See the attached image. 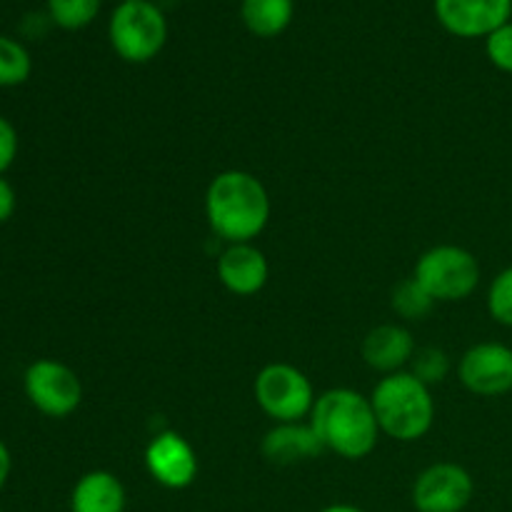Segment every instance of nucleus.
<instances>
[{"instance_id":"obj_1","label":"nucleus","mask_w":512,"mask_h":512,"mask_svg":"<svg viewBox=\"0 0 512 512\" xmlns=\"http://www.w3.org/2000/svg\"><path fill=\"white\" fill-rule=\"evenodd\" d=\"M270 193L258 175L248 170H223L205 190V218L210 230L233 243H253L270 223Z\"/></svg>"},{"instance_id":"obj_2","label":"nucleus","mask_w":512,"mask_h":512,"mask_svg":"<svg viewBox=\"0 0 512 512\" xmlns=\"http://www.w3.org/2000/svg\"><path fill=\"white\" fill-rule=\"evenodd\" d=\"M308 420L325 453L345 460L368 458L383 435L370 398L353 388H330L320 393Z\"/></svg>"},{"instance_id":"obj_3","label":"nucleus","mask_w":512,"mask_h":512,"mask_svg":"<svg viewBox=\"0 0 512 512\" xmlns=\"http://www.w3.org/2000/svg\"><path fill=\"white\" fill-rule=\"evenodd\" d=\"M380 433L398 443L425 438L435 423L433 390L410 370L383 375L370 393Z\"/></svg>"},{"instance_id":"obj_4","label":"nucleus","mask_w":512,"mask_h":512,"mask_svg":"<svg viewBox=\"0 0 512 512\" xmlns=\"http://www.w3.org/2000/svg\"><path fill=\"white\" fill-rule=\"evenodd\" d=\"M108 40L125 63H150L168 43V18L153 0H123L110 13Z\"/></svg>"},{"instance_id":"obj_5","label":"nucleus","mask_w":512,"mask_h":512,"mask_svg":"<svg viewBox=\"0 0 512 512\" xmlns=\"http://www.w3.org/2000/svg\"><path fill=\"white\" fill-rule=\"evenodd\" d=\"M413 278L433 295L435 303H460L478 290L480 263L463 245H433L418 258Z\"/></svg>"},{"instance_id":"obj_6","label":"nucleus","mask_w":512,"mask_h":512,"mask_svg":"<svg viewBox=\"0 0 512 512\" xmlns=\"http://www.w3.org/2000/svg\"><path fill=\"white\" fill-rule=\"evenodd\" d=\"M253 395L258 408L273 423H300L310 418L318 400L313 383L290 363H270L255 375Z\"/></svg>"},{"instance_id":"obj_7","label":"nucleus","mask_w":512,"mask_h":512,"mask_svg":"<svg viewBox=\"0 0 512 512\" xmlns=\"http://www.w3.org/2000/svg\"><path fill=\"white\" fill-rule=\"evenodd\" d=\"M23 388L30 405L48 418H68L83 403V383L78 373L60 360L40 358L28 365Z\"/></svg>"},{"instance_id":"obj_8","label":"nucleus","mask_w":512,"mask_h":512,"mask_svg":"<svg viewBox=\"0 0 512 512\" xmlns=\"http://www.w3.org/2000/svg\"><path fill=\"white\" fill-rule=\"evenodd\" d=\"M475 480L463 465L433 463L415 478L413 508L418 512H463L473 503Z\"/></svg>"},{"instance_id":"obj_9","label":"nucleus","mask_w":512,"mask_h":512,"mask_svg":"<svg viewBox=\"0 0 512 512\" xmlns=\"http://www.w3.org/2000/svg\"><path fill=\"white\" fill-rule=\"evenodd\" d=\"M458 378L478 398H500L512 390V348L505 343H478L460 358Z\"/></svg>"},{"instance_id":"obj_10","label":"nucleus","mask_w":512,"mask_h":512,"mask_svg":"<svg viewBox=\"0 0 512 512\" xmlns=\"http://www.w3.org/2000/svg\"><path fill=\"white\" fill-rule=\"evenodd\" d=\"M145 470L165 490H185L198 478V453L175 430H163L145 448Z\"/></svg>"},{"instance_id":"obj_11","label":"nucleus","mask_w":512,"mask_h":512,"mask_svg":"<svg viewBox=\"0 0 512 512\" xmlns=\"http://www.w3.org/2000/svg\"><path fill=\"white\" fill-rule=\"evenodd\" d=\"M438 23L455 38H488L510 23L512 0H433Z\"/></svg>"},{"instance_id":"obj_12","label":"nucleus","mask_w":512,"mask_h":512,"mask_svg":"<svg viewBox=\"0 0 512 512\" xmlns=\"http://www.w3.org/2000/svg\"><path fill=\"white\" fill-rule=\"evenodd\" d=\"M218 280L228 293L238 298L258 295L268 285L270 263L263 250L253 243H233L218 255Z\"/></svg>"},{"instance_id":"obj_13","label":"nucleus","mask_w":512,"mask_h":512,"mask_svg":"<svg viewBox=\"0 0 512 512\" xmlns=\"http://www.w3.org/2000/svg\"><path fill=\"white\" fill-rule=\"evenodd\" d=\"M415 350L418 348H415L413 333L400 323L375 325L360 343V355H363L365 365L383 375L400 373L408 368Z\"/></svg>"},{"instance_id":"obj_14","label":"nucleus","mask_w":512,"mask_h":512,"mask_svg":"<svg viewBox=\"0 0 512 512\" xmlns=\"http://www.w3.org/2000/svg\"><path fill=\"white\" fill-rule=\"evenodd\" d=\"M260 453L268 463L285 468V465H298L305 460L320 458L325 448L310 420L308 423L300 420V423H275V428L265 433Z\"/></svg>"},{"instance_id":"obj_15","label":"nucleus","mask_w":512,"mask_h":512,"mask_svg":"<svg viewBox=\"0 0 512 512\" xmlns=\"http://www.w3.org/2000/svg\"><path fill=\"white\" fill-rule=\"evenodd\" d=\"M125 508V485L110 470H90L80 475L70 493V512H125Z\"/></svg>"},{"instance_id":"obj_16","label":"nucleus","mask_w":512,"mask_h":512,"mask_svg":"<svg viewBox=\"0 0 512 512\" xmlns=\"http://www.w3.org/2000/svg\"><path fill=\"white\" fill-rule=\"evenodd\" d=\"M295 15V0H243L240 18L258 38H278L290 28Z\"/></svg>"},{"instance_id":"obj_17","label":"nucleus","mask_w":512,"mask_h":512,"mask_svg":"<svg viewBox=\"0 0 512 512\" xmlns=\"http://www.w3.org/2000/svg\"><path fill=\"white\" fill-rule=\"evenodd\" d=\"M433 295L418 283V280L410 275V278H403L400 283H395L393 293H390V308L398 318L408 320H425L430 313H433Z\"/></svg>"},{"instance_id":"obj_18","label":"nucleus","mask_w":512,"mask_h":512,"mask_svg":"<svg viewBox=\"0 0 512 512\" xmlns=\"http://www.w3.org/2000/svg\"><path fill=\"white\" fill-rule=\"evenodd\" d=\"M33 73V58L20 40L0 35V88L23 85Z\"/></svg>"},{"instance_id":"obj_19","label":"nucleus","mask_w":512,"mask_h":512,"mask_svg":"<svg viewBox=\"0 0 512 512\" xmlns=\"http://www.w3.org/2000/svg\"><path fill=\"white\" fill-rule=\"evenodd\" d=\"M103 0H48V15L58 28L83 30L98 18Z\"/></svg>"},{"instance_id":"obj_20","label":"nucleus","mask_w":512,"mask_h":512,"mask_svg":"<svg viewBox=\"0 0 512 512\" xmlns=\"http://www.w3.org/2000/svg\"><path fill=\"white\" fill-rule=\"evenodd\" d=\"M410 373L418 380H423L428 388L440 385L450 375V358L443 348L435 345H425V348L415 350L413 360H410Z\"/></svg>"},{"instance_id":"obj_21","label":"nucleus","mask_w":512,"mask_h":512,"mask_svg":"<svg viewBox=\"0 0 512 512\" xmlns=\"http://www.w3.org/2000/svg\"><path fill=\"white\" fill-rule=\"evenodd\" d=\"M488 313L495 323L512 328V265L500 270L490 283Z\"/></svg>"},{"instance_id":"obj_22","label":"nucleus","mask_w":512,"mask_h":512,"mask_svg":"<svg viewBox=\"0 0 512 512\" xmlns=\"http://www.w3.org/2000/svg\"><path fill=\"white\" fill-rule=\"evenodd\" d=\"M485 55L503 73H512V20L485 38Z\"/></svg>"},{"instance_id":"obj_23","label":"nucleus","mask_w":512,"mask_h":512,"mask_svg":"<svg viewBox=\"0 0 512 512\" xmlns=\"http://www.w3.org/2000/svg\"><path fill=\"white\" fill-rule=\"evenodd\" d=\"M15 158H18V130L0 115V178L15 163Z\"/></svg>"},{"instance_id":"obj_24","label":"nucleus","mask_w":512,"mask_h":512,"mask_svg":"<svg viewBox=\"0 0 512 512\" xmlns=\"http://www.w3.org/2000/svg\"><path fill=\"white\" fill-rule=\"evenodd\" d=\"M15 205H18V198H15V188L5 178H0V225L8 223L15 213Z\"/></svg>"},{"instance_id":"obj_25","label":"nucleus","mask_w":512,"mask_h":512,"mask_svg":"<svg viewBox=\"0 0 512 512\" xmlns=\"http://www.w3.org/2000/svg\"><path fill=\"white\" fill-rule=\"evenodd\" d=\"M10 468H13V458H10L8 445H5L3 440H0V490H3L5 483H8Z\"/></svg>"},{"instance_id":"obj_26","label":"nucleus","mask_w":512,"mask_h":512,"mask_svg":"<svg viewBox=\"0 0 512 512\" xmlns=\"http://www.w3.org/2000/svg\"><path fill=\"white\" fill-rule=\"evenodd\" d=\"M318 512H365V510L358 508V505H350V503H333V505H325V508Z\"/></svg>"}]
</instances>
